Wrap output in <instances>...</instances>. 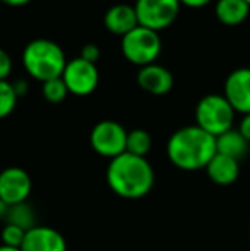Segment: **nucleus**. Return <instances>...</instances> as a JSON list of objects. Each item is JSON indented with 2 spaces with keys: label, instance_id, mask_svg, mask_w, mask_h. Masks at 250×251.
I'll use <instances>...</instances> for the list:
<instances>
[{
  "label": "nucleus",
  "instance_id": "5",
  "mask_svg": "<svg viewBox=\"0 0 250 251\" xmlns=\"http://www.w3.org/2000/svg\"><path fill=\"white\" fill-rule=\"evenodd\" d=\"M122 53L130 63L139 67H146L156 62L160 56L163 43L156 31L137 26L125 36H122Z\"/></svg>",
  "mask_w": 250,
  "mask_h": 251
},
{
  "label": "nucleus",
  "instance_id": "24",
  "mask_svg": "<svg viewBox=\"0 0 250 251\" xmlns=\"http://www.w3.org/2000/svg\"><path fill=\"white\" fill-rule=\"evenodd\" d=\"M238 132L242 133V137H244L245 140L250 144V113L249 115H244L240 120V125H238Z\"/></svg>",
  "mask_w": 250,
  "mask_h": 251
},
{
  "label": "nucleus",
  "instance_id": "11",
  "mask_svg": "<svg viewBox=\"0 0 250 251\" xmlns=\"http://www.w3.org/2000/svg\"><path fill=\"white\" fill-rule=\"evenodd\" d=\"M137 84L140 86V89L153 96H165L173 89V75L167 67L151 63L139 69Z\"/></svg>",
  "mask_w": 250,
  "mask_h": 251
},
{
  "label": "nucleus",
  "instance_id": "19",
  "mask_svg": "<svg viewBox=\"0 0 250 251\" xmlns=\"http://www.w3.org/2000/svg\"><path fill=\"white\" fill-rule=\"evenodd\" d=\"M17 100H19V96L14 91L12 82L0 80V120L7 118L16 109Z\"/></svg>",
  "mask_w": 250,
  "mask_h": 251
},
{
  "label": "nucleus",
  "instance_id": "22",
  "mask_svg": "<svg viewBox=\"0 0 250 251\" xmlns=\"http://www.w3.org/2000/svg\"><path fill=\"white\" fill-rule=\"evenodd\" d=\"M12 72V60H10L9 53L3 48H0V80H7Z\"/></svg>",
  "mask_w": 250,
  "mask_h": 251
},
{
  "label": "nucleus",
  "instance_id": "2",
  "mask_svg": "<svg viewBox=\"0 0 250 251\" xmlns=\"http://www.w3.org/2000/svg\"><path fill=\"white\" fill-rule=\"evenodd\" d=\"M216 154V137L197 125L182 126L171 133L167 144V155L175 168L182 171L206 169Z\"/></svg>",
  "mask_w": 250,
  "mask_h": 251
},
{
  "label": "nucleus",
  "instance_id": "23",
  "mask_svg": "<svg viewBox=\"0 0 250 251\" xmlns=\"http://www.w3.org/2000/svg\"><path fill=\"white\" fill-rule=\"evenodd\" d=\"M81 58H84L86 62H91V63H96L98 58H100V48L96 45L89 43V45H84L83 50H81Z\"/></svg>",
  "mask_w": 250,
  "mask_h": 251
},
{
  "label": "nucleus",
  "instance_id": "9",
  "mask_svg": "<svg viewBox=\"0 0 250 251\" xmlns=\"http://www.w3.org/2000/svg\"><path fill=\"white\" fill-rule=\"evenodd\" d=\"M31 190H33V181L26 169L9 166L0 171V199L9 207L24 203Z\"/></svg>",
  "mask_w": 250,
  "mask_h": 251
},
{
  "label": "nucleus",
  "instance_id": "27",
  "mask_svg": "<svg viewBox=\"0 0 250 251\" xmlns=\"http://www.w3.org/2000/svg\"><path fill=\"white\" fill-rule=\"evenodd\" d=\"M0 2L5 3V5H10V7H21V5L29 3L31 0H0Z\"/></svg>",
  "mask_w": 250,
  "mask_h": 251
},
{
  "label": "nucleus",
  "instance_id": "18",
  "mask_svg": "<svg viewBox=\"0 0 250 251\" xmlns=\"http://www.w3.org/2000/svg\"><path fill=\"white\" fill-rule=\"evenodd\" d=\"M7 224H14V226H19V227L26 229H33L34 226V212L29 205L24 201V203L19 205H12L9 207V212H7V217H5Z\"/></svg>",
  "mask_w": 250,
  "mask_h": 251
},
{
  "label": "nucleus",
  "instance_id": "1",
  "mask_svg": "<svg viewBox=\"0 0 250 251\" xmlns=\"http://www.w3.org/2000/svg\"><path fill=\"white\" fill-rule=\"evenodd\" d=\"M107 183L115 195L137 200L149 195L154 186V169L146 157L124 152L107 168Z\"/></svg>",
  "mask_w": 250,
  "mask_h": 251
},
{
  "label": "nucleus",
  "instance_id": "15",
  "mask_svg": "<svg viewBox=\"0 0 250 251\" xmlns=\"http://www.w3.org/2000/svg\"><path fill=\"white\" fill-rule=\"evenodd\" d=\"M214 14L224 26H238L249 17L250 5L245 0H218Z\"/></svg>",
  "mask_w": 250,
  "mask_h": 251
},
{
  "label": "nucleus",
  "instance_id": "29",
  "mask_svg": "<svg viewBox=\"0 0 250 251\" xmlns=\"http://www.w3.org/2000/svg\"><path fill=\"white\" fill-rule=\"evenodd\" d=\"M0 251H23V250H21V248H10V246L0 245Z\"/></svg>",
  "mask_w": 250,
  "mask_h": 251
},
{
  "label": "nucleus",
  "instance_id": "10",
  "mask_svg": "<svg viewBox=\"0 0 250 251\" xmlns=\"http://www.w3.org/2000/svg\"><path fill=\"white\" fill-rule=\"evenodd\" d=\"M223 96L231 104L235 113L249 115L250 113V69H237L224 80Z\"/></svg>",
  "mask_w": 250,
  "mask_h": 251
},
{
  "label": "nucleus",
  "instance_id": "12",
  "mask_svg": "<svg viewBox=\"0 0 250 251\" xmlns=\"http://www.w3.org/2000/svg\"><path fill=\"white\" fill-rule=\"evenodd\" d=\"M23 251H67L65 238L50 226H34L26 232Z\"/></svg>",
  "mask_w": 250,
  "mask_h": 251
},
{
  "label": "nucleus",
  "instance_id": "8",
  "mask_svg": "<svg viewBox=\"0 0 250 251\" xmlns=\"http://www.w3.org/2000/svg\"><path fill=\"white\" fill-rule=\"evenodd\" d=\"M62 79L69 89V94L89 96L96 91L98 82H100V72L96 69V63L86 62L84 58L77 56L67 62Z\"/></svg>",
  "mask_w": 250,
  "mask_h": 251
},
{
  "label": "nucleus",
  "instance_id": "17",
  "mask_svg": "<svg viewBox=\"0 0 250 251\" xmlns=\"http://www.w3.org/2000/svg\"><path fill=\"white\" fill-rule=\"evenodd\" d=\"M151 147H153V139H151L149 132L142 128L130 130L127 133V151L129 154L139 155V157H146L149 154Z\"/></svg>",
  "mask_w": 250,
  "mask_h": 251
},
{
  "label": "nucleus",
  "instance_id": "6",
  "mask_svg": "<svg viewBox=\"0 0 250 251\" xmlns=\"http://www.w3.org/2000/svg\"><path fill=\"white\" fill-rule=\"evenodd\" d=\"M180 7V0H136L134 9L139 26L160 33L177 21Z\"/></svg>",
  "mask_w": 250,
  "mask_h": 251
},
{
  "label": "nucleus",
  "instance_id": "28",
  "mask_svg": "<svg viewBox=\"0 0 250 251\" xmlns=\"http://www.w3.org/2000/svg\"><path fill=\"white\" fill-rule=\"evenodd\" d=\"M7 212H9V205H7L2 199H0V219H5L7 217Z\"/></svg>",
  "mask_w": 250,
  "mask_h": 251
},
{
  "label": "nucleus",
  "instance_id": "4",
  "mask_svg": "<svg viewBox=\"0 0 250 251\" xmlns=\"http://www.w3.org/2000/svg\"><path fill=\"white\" fill-rule=\"evenodd\" d=\"M235 109L223 94H207L195 106V125L213 137L233 128Z\"/></svg>",
  "mask_w": 250,
  "mask_h": 251
},
{
  "label": "nucleus",
  "instance_id": "21",
  "mask_svg": "<svg viewBox=\"0 0 250 251\" xmlns=\"http://www.w3.org/2000/svg\"><path fill=\"white\" fill-rule=\"evenodd\" d=\"M26 229L19 227L14 224H5L0 232L3 246H10V248H23V243L26 239Z\"/></svg>",
  "mask_w": 250,
  "mask_h": 251
},
{
  "label": "nucleus",
  "instance_id": "30",
  "mask_svg": "<svg viewBox=\"0 0 250 251\" xmlns=\"http://www.w3.org/2000/svg\"><path fill=\"white\" fill-rule=\"evenodd\" d=\"M245 2H247V3H249V5H250V0H245Z\"/></svg>",
  "mask_w": 250,
  "mask_h": 251
},
{
  "label": "nucleus",
  "instance_id": "7",
  "mask_svg": "<svg viewBox=\"0 0 250 251\" xmlns=\"http://www.w3.org/2000/svg\"><path fill=\"white\" fill-rule=\"evenodd\" d=\"M127 130L113 120H103L93 126L89 133V144L96 154L107 159H115L127 151Z\"/></svg>",
  "mask_w": 250,
  "mask_h": 251
},
{
  "label": "nucleus",
  "instance_id": "20",
  "mask_svg": "<svg viewBox=\"0 0 250 251\" xmlns=\"http://www.w3.org/2000/svg\"><path fill=\"white\" fill-rule=\"evenodd\" d=\"M67 94H69V89H67L62 77L43 82V96L48 102H54V104L62 102L67 98Z\"/></svg>",
  "mask_w": 250,
  "mask_h": 251
},
{
  "label": "nucleus",
  "instance_id": "13",
  "mask_svg": "<svg viewBox=\"0 0 250 251\" xmlns=\"http://www.w3.org/2000/svg\"><path fill=\"white\" fill-rule=\"evenodd\" d=\"M103 24L110 33L118 34V36H125L127 33H130V31L139 26V21H137L134 5L117 3V5H111L105 12Z\"/></svg>",
  "mask_w": 250,
  "mask_h": 251
},
{
  "label": "nucleus",
  "instance_id": "16",
  "mask_svg": "<svg viewBox=\"0 0 250 251\" xmlns=\"http://www.w3.org/2000/svg\"><path fill=\"white\" fill-rule=\"evenodd\" d=\"M247 151H249V142L242 137V133L238 130L231 128L228 132L221 133L220 137H216L218 154L228 155V157H233L237 161H240L242 157H245Z\"/></svg>",
  "mask_w": 250,
  "mask_h": 251
},
{
  "label": "nucleus",
  "instance_id": "25",
  "mask_svg": "<svg viewBox=\"0 0 250 251\" xmlns=\"http://www.w3.org/2000/svg\"><path fill=\"white\" fill-rule=\"evenodd\" d=\"M12 86H14V91H16V94H17L19 98L23 96V94H26V93H28V82H26L24 79L14 80Z\"/></svg>",
  "mask_w": 250,
  "mask_h": 251
},
{
  "label": "nucleus",
  "instance_id": "3",
  "mask_svg": "<svg viewBox=\"0 0 250 251\" xmlns=\"http://www.w3.org/2000/svg\"><path fill=\"white\" fill-rule=\"evenodd\" d=\"M23 65L33 79L47 82V80L62 77L67 60L65 53L55 41L47 38H36L24 47Z\"/></svg>",
  "mask_w": 250,
  "mask_h": 251
},
{
  "label": "nucleus",
  "instance_id": "26",
  "mask_svg": "<svg viewBox=\"0 0 250 251\" xmlns=\"http://www.w3.org/2000/svg\"><path fill=\"white\" fill-rule=\"evenodd\" d=\"M211 0H180L182 5H187V7H194V9H197V7H204L207 5Z\"/></svg>",
  "mask_w": 250,
  "mask_h": 251
},
{
  "label": "nucleus",
  "instance_id": "14",
  "mask_svg": "<svg viewBox=\"0 0 250 251\" xmlns=\"http://www.w3.org/2000/svg\"><path fill=\"white\" fill-rule=\"evenodd\" d=\"M206 173L214 185L230 186L240 176V161L216 152L214 157L209 161V164L206 166Z\"/></svg>",
  "mask_w": 250,
  "mask_h": 251
}]
</instances>
